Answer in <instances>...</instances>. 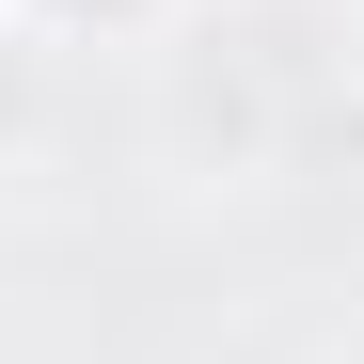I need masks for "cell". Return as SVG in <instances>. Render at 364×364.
I'll list each match as a JSON object with an SVG mask.
<instances>
[{
    "label": "cell",
    "instance_id": "2",
    "mask_svg": "<svg viewBox=\"0 0 364 364\" xmlns=\"http://www.w3.org/2000/svg\"><path fill=\"white\" fill-rule=\"evenodd\" d=\"M0 127H16V32H0Z\"/></svg>",
    "mask_w": 364,
    "mask_h": 364
},
{
    "label": "cell",
    "instance_id": "1",
    "mask_svg": "<svg viewBox=\"0 0 364 364\" xmlns=\"http://www.w3.org/2000/svg\"><path fill=\"white\" fill-rule=\"evenodd\" d=\"M191 0H0V32L16 48H143V32H174Z\"/></svg>",
    "mask_w": 364,
    "mask_h": 364
}]
</instances>
